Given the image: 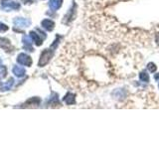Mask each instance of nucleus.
Segmentation results:
<instances>
[{"label": "nucleus", "mask_w": 159, "mask_h": 149, "mask_svg": "<svg viewBox=\"0 0 159 149\" xmlns=\"http://www.w3.org/2000/svg\"><path fill=\"white\" fill-rule=\"evenodd\" d=\"M53 50L52 49H46L42 52L41 56H40V60H39V67H44L50 62V60L53 57Z\"/></svg>", "instance_id": "1"}, {"label": "nucleus", "mask_w": 159, "mask_h": 149, "mask_svg": "<svg viewBox=\"0 0 159 149\" xmlns=\"http://www.w3.org/2000/svg\"><path fill=\"white\" fill-rule=\"evenodd\" d=\"M17 62L21 65H24V66H27L30 67L32 65V59L29 55L25 54V53H21L18 55L17 57Z\"/></svg>", "instance_id": "2"}, {"label": "nucleus", "mask_w": 159, "mask_h": 149, "mask_svg": "<svg viewBox=\"0 0 159 149\" xmlns=\"http://www.w3.org/2000/svg\"><path fill=\"white\" fill-rule=\"evenodd\" d=\"M1 4H2V9L5 10V11H9V10H18L20 8V4L18 2H15V1H9L8 0L6 1H1Z\"/></svg>", "instance_id": "3"}, {"label": "nucleus", "mask_w": 159, "mask_h": 149, "mask_svg": "<svg viewBox=\"0 0 159 149\" xmlns=\"http://www.w3.org/2000/svg\"><path fill=\"white\" fill-rule=\"evenodd\" d=\"M0 47H1L5 52H13L14 47L11 45V42L7 38H0Z\"/></svg>", "instance_id": "4"}, {"label": "nucleus", "mask_w": 159, "mask_h": 149, "mask_svg": "<svg viewBox=\"0 0 159 149\" xmlns=\"http://www.w3.org/2000/svg\"><path fill=\"white\" fill-rule=\"evenodd\" d=\"M13 23L15 24V26L19 27V28H26L28 26H30V20L26 19V18H21V17H18V18H15L13 20Z\"/></svg>", "instance_id": "5"}, {"label": "nucleus", "mask_w": 159, "mask_h": 149, "mask_svg": "<svg viewBox=\"0 0 159 149\" xmlns=\"http://www.w3.org/2000/svg\"><path fill=\"white\" fill-rule=\"evenodd\" d=\"M40 102H41V99L39 97H32L29 98L28 101L23 104V107H37Z\"/></svg>", "instance_id": "6"}, {"label": "nucleus", "mask_w": 159, "mask_h": 149, "mask_svg": "<svg viewBox=\"0 0 159 149\" xmlns=\"http://www.w3.org/2000/svg\"><path fill=\"white\" fill-rule=\"evenodd\" d=\"M22 41H23V45H24V48L27 50L29 52H33L34 49L32 47V42L33 40L31 37H28V36H23L22 38Z\"/></svg>", "instance_id": "7"}, {"label": "nucleus", "mask_w": 159, "mask_h": 149, "mask_svg": "<svg viewBox=\"0 0 159 149\" xmlns=\"http://www.w3.org/2000/svg\"><path fill=\"white\" fill-rule=\"evenodd\" d=\"M41 25H42V27L44 29L47 30V31H52V30L54 29V27H55V23L52 21V20H50V19H45V20H43Z\"/></svg>", "instance_id": "8"}, {"label": "nucleus", "mask_w": 159, "mask_h": 149, "mask_svg": "<svg viewBox=\"0 0 159 149\" xmlns=\"http://www.w3.org/2000/svg\"><path fill=\"white\" fill-rule=\"evenodd\" d=\"M13 84H14V79L13 78H10L9 79V82L5 83V84L0 83V91H2V92L9 91V89L12 88Z\"/></svg>", "instance_id": "9"}, {"label": "nucleus", "mask_w": 159, "mask_h": 149, "mask_svg": "<svg viewBox=\"0 0 159 149\" xmlns=\"http://www.w3.org/2000/svg\"><path fill=\"white\" fill-rule=\"evenodd\" d=\"M12 72H13V74H15V76L18 77V78L24 77V74H26V71H25V69L22 68V67H20V66H15V67H13Z\"/></svg>", "instance_id": "10"}, {"label": "nucleus", "mask_w": 159, "mask_h": 149, "mask_svg": "<svg viewBox=\"0 0 159 149\" xmlns=\"http://www.w3.org/2000/svg\"><path fill=\"white\" fill-rule=\"evenodd\" d=\"M62 2H63V0H50L49 6L51 8V10L56 11V10H58L60 7H61Z\"/></svg>", "instance_id": "11"}, {"label": "nucleus", "mask_w": 159, "mask_h": 149, "mask_svg": "<svg viewBox=\"0 0 159 149\" xmlns=\"http://www.w3.org/2000/svg\"><path fill=\"white\" fill-rule=\"evenodd\" d=\"M30 37L32 38L33 42H35V44H36L37 46H41V45L43 44V40L40 38V36L36 32H34V31L30 32Z\"/></svg>", "instance_id": "12"}, {"label": "nucleus", "mask_w": 159, "mask_h": 149, "mask_svg": "<svg viewBox=\"0 0 159 149\" xmlns=\"http://www.w3.org/2000/svg\"><path fill=\"white\" fill-rule=\"evenodd\" d=\"M64 102H66L68 106H71V104L75 103V94L72 93H68L64 97Z\"/></svg>", "instance_id": "13"}, {"label": "nucleus", "mask_w": 159, "mask_h": 149, "mask_svg": "<svg viewBox=\"0 0 159 149\" xmlns=\"http://www.w3.org/2000/svg\"><path fill=\"white\" fill-rule=\"evenodd\" d=\"M139 78H140V79L142 82H149V76L148 74H146L145 72H142L140 73V74H139Z\"/></svg>", "instance_id": "14"}, {"label": "nucleus", "mask_w": 159, "mask_h": 149, "mask_svg": "<svg viewBox=\"0 0 159 149\" xmlns=\"http://www.w3.org/2000/svg\"><path fill=\"white\" fill-rule=\"evenodd\" d=\"M0 74H1V78L6 77L7 70H6V67L3 66V65H0Z\"/></svg>", "instance_id": "15"}, {"label": "nucleus", "mask_w": 159, "mask_h": 149, "mask_svg": "<svg viewBox=\"0 0 159 149\" xmlns=\"http://www.w3.org/2000/svg\"><path fill=\"white\" fill-rule=\"evenodd\" d=\"M147 68H148V70H149V72H151V73L156 72V70H157L156 66H155V65H154L153 63H149V64H148V66H147Z\"/></svg>", "instance_id": "16"}, {"label": "nucleus", "mask_w": 159, "mask_h": 149, "mask_svg": "<svg viewBox=\"0 0 159 149\" xmlns=\"http://www.w3.org/2000/svg\"><path fill=\"white\" fill-rule=\"evenodd\" d=\"M8 29H9V27L7 26V25H5L3 23H0V32H6Z\"/></svg>", "instance_id": "17"}, {"label": "nucleus", "mask_w": 159, "mask_h": 149, "mask_svg": "<svg viewBox=\"0 0 159 149\" xmlns=\"http://www.w3.org/2000/svg\"><path fill=\"white\" fill-rule=\"evenodd\" d=\"M24 4H32L35 2V0H22Z\"/></svg>", "instance_id": "18"}, {"label": "nucleus", "mask_w": 159, "mask_h": 149, "mask_svg": "<svg viewBox=\"0 0 159 149\" xmlns=\"http://www.w3.org/2000/svg\"><path fill=\"white\" fill-rule=\"evenodd\" d=\"M155 41H156V43L159 45V33H157L156 34V37H155Z\"/></svg>", "instance_id": "19"}, {"label": "nucleus", "mask_w": 159, "mask_h": 149, "mask_svg": "<svg viewBox=\"0 0 159 149\" xmlns=\"http://www.w3.org/2000/svg\"><path fill=\"white\" fill-rule=\"evenodd\" d=\"M155 79H156V81H158V82H159V74H155Z\"/></svg>", "instance_id": "20"}]
</instances>
